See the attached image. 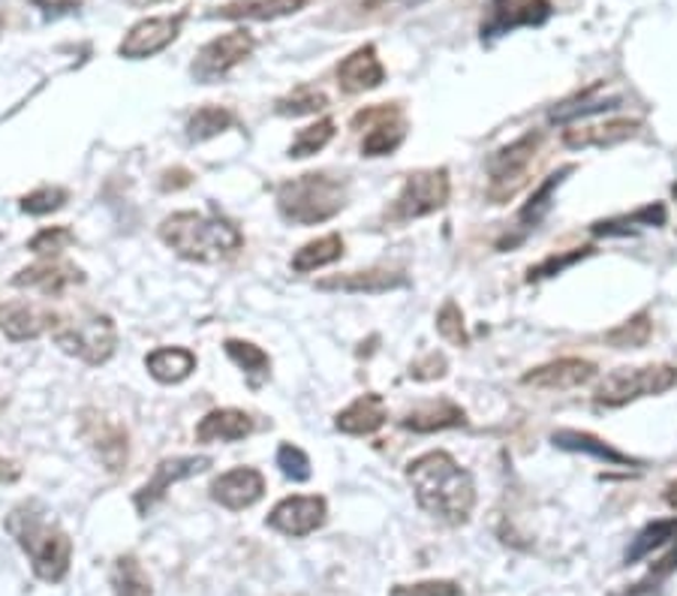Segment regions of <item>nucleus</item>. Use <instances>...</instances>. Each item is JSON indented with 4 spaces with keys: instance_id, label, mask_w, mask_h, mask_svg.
Here are the masks:
<instances>
[{
    "instance_id": "9",
    "label": "nucleus",
    "mask_w": 677,
    "mask_h": 596,
    "mask_svg": "<svg viewBox=\"0 0 677 596\" xmlns=\"http://www.w3.org/2000/svg\"><path fill=\"white\" fill-rule=\"evenodd\" d=\"M353 130H362L365 139H362V154L365 158H386V154H395L404 139H407V121H404V112L398 106H367L362 112H356L353 118Z\"/></svg>"
},
{
    "instance_id": "32",
    "label": "nucleus",
    "mask_w": 677,
    "mask_h": 596,
    "mask_svg": "<svg viewBox=\"0 0 677 596\" xmlns=\"http://www.w3.org/2000/svg\"><path fill=\"white\" fill-rule=\"evenodd\" d=\"M235 124H238V118H235L233 109H226V106H202V109L190 115L187 139L190 142H208L214 136L233 130Z\"/></svg>"
},
{
    "instance_id": "31",
    "label": "nucleus",
    "mask_w": 677,
    "mask_h": 596,
    "mask_svg": "<svg viewBox=\"0 0 677 596\" xmlns=\"http://www.w3.org/2000/svg\"><path fill=\"white\" fill-rule=\"evenodd\" d=\"M602 90V82L600 85H593V88H588L581 97H576V100L563 102V106H557V109H551V121L555 124H569V121H578V118H588V115H600V112H609V109H617L621 106V97H600Z\"/></svg>"
},
{
    "instance_id": "39",
    "label": "nucleus",
    "mask_w": 677,
    "mask_h": 596,
    "mask_svg": "<svg viewBox=\"0 0 677 596\" xmlns=\"http://www.w3.org/2000/svg\"><path fill=\"white\" fill-rule=\"evenodd\" d=\"M69 245H76V232H73V229H67V226H45V229H40V232L28 241V250L43 259H55L61 257Z\"/></svg>"
},
{
    "instance_id": "10",
    "label": "nucleus",
    "mask_w": 677,
    "mask_h": 596,
    "mask_svg": "<svg viewBox=\"0 0 677 596\" xmlns=\"http://www.w3.org/2000/svg\"><path fill=\"white\" fill-rule=\"evenodd\" d=\"M254 34H247V31H229V34H223L217 36V40H212V43L202 45L190 73H193V79L202 82V85H212V82L229 76L241 61L254 55Z\"/></svg>"
},
{
    "instance_id": "3",
    "label": "nucleus",
    "mask_w": 677,
    "mask_h": 596,
    "mask_svg": "<svg viewBox=\"0 0 677 596\" xmlns=\"http://www.w3.org/2000/svg\"><path fill=\"white\" fill-rule=\"evenodd\" d=\"M160 238L163 245L172 248L181 259L190 262H223L233 259L238 250L245 248L241 229L217 214L200 212H179L160 224Z\"/></svg>"
},
{
    "instance_id": "20",
    "label": "nucleus",
    "mask_w": 677,
    "mask_h": 596,
    "mask_svg": "<svg viewBox=\"0 0 677 596\" xmlns=\"http://www.w3.org/2000/svg\"><path fill=\"white\" fill-rule=\"evenodd\" d=\"M386 82V67L374 45H358L353 55L337 64V85L344 94H365Z\"/></svg>"
},
{
    "instance_id": "35",
    "label": "nucleus",
    "mask_w": 677,
    "mask_h": 596,
    "mask_svg": "<svg viewBox=\"0 0 677 596\" xmlns=\"http://www.w3.org/2000/svg\"><path fill=\"white\" fill-rule=\"evenodd\" d=\"M329 109V97L322 90L311 88V85H299L292 88L287 97H280L275 102V112L283 115V118H304V115H316Z\"/></svg>"
},
{
    "instance_id": "47",
    "label": "nucleus",
    "mask_w": 677,
    "mask_h": 596,
    "mask_svg": "<svg viewBox=\"0 0 677 596\" xmlns=\"http://www.w3.org/2000/svg\"><path fill=\"white\" fill-rule=\"evenodd\" d=\"M677 570V545L675 549H671V552L666 554V557H663V561L656 563L654 566V575L656 578H663V575H671Z\"/></svg>"
},
{
    "instance_id": "30",
    "label": "nucleus",
    "mask_w": 677,
    "mask_h": 596,
    "mask_svg": "<svg viewBox=\"0 0 677 596\" xmlns=\"http://www.w3.org/2000/svg\"><path fill=\"white\" fill-rule=\"evenodd\" d=\"M341 257H344V238L337 236V232H329V236L308 241L304 248L295 250V257H292L289 266H292V271H299V274H308V271L332 266V262H337Z\"/></svg>"
},
{
    "instance_id": "23",
    "label": "nucleus",
    "mask_w": 677,
    "mask_h": 596,
    "mask_svg": "<svg viewBox=\"0 0 677 596\" xmlns=\"http://www.w3.org/2000/svg\"><path fill=\"white\" fill-rule=\"evenodd\" d=\"M638 130H642V121L614 118V121H602V124H584L563 130V145L572 148V151H581V148H611L633 139Z\"/></svg>"
},
{
    "instance_id": "14",
    "label": "nucleus",
    "mask_w": 677,
    "mask_h": 596,
    "mask_svg": "<svg viewBox=\"0 0 677 596\" xmlns=\"http://www.w3.org/2000/svg\"><path fill=\"white\" fill-rule=\"evenodd\" d=\"M82 437L88 440V446L100 458L106 470L121 473L127 467L130 443H127V431H123L121 422L103 416L97 410H85L82 413Z\"/></svg>"
},
{
    "instance_id": "44",
    "label": "nucleus",
    "mask_w": 677,
    "mask_h": 596,
    "mask_svg": "<svg viewBox=\"0 0 677 596\" xmlns=\"http://www.w3.org/2000/svg\"><path fill=\"white\" fill-rule=\"evenodd\" d=\"M590 253H593V248H576L563 253V257H548L545 262H539L536 269H530V281L555 278V274H560V271L569 269V266H576V262H581V259L590 257Z\"/></svg>"
},
{
    "instance_id": "1",
    "label": "nucleus",
    "mask_w": 677,
    "mask_h": 596,
    "mask_svg": "<svg viewBox=\"0 0 677 596\" xmlns=\"http://www.w3.org/2000/svg\"><path fill=\"white\" fill-rule=\"evenodd\" d=\"M407 483H410L416 503L428 516L440 518L445 524H466L476 507V483L470 470L443 449L425 452L407 464Z\"/></svg>"
},
{
    "instance_id": "42",
    "label": "nucleus",
    "mask_w": 677,
    "mask_h": 596,
    "mask_svg": "<svg viewBox=\"0 0 677 596\" xmlns=\"http://www.w3.org/2000/svg\"><path fill=\"white\" fill-rule=\"evenodd\" d=\"M278 467L287 479H292V483H308L313 473L311 458H308L299 446H292V443H283L278 449Z\"/></svg>"
},
{
    "instance_id": "22",
    "label": "nucleus",
    "mask_w": 677,
    "mask_h": 596,
    "mask_svg": "<svg viewBox=\"0 0 677 596\" xmlns=\"http://www.w3.org/2000/svg\"><path fill=\"white\" fill-rule=\"evenodd\" d=\"M57 316L43 307L28 302H3L0 304V332L10 340H36L43 332L55 326Z\"/></svg>"
},
{
    "instance_id": "38",
    "label": "nucleus",
    "mask_w": 677,
    "mask_h": 596,
    "mask_svg": "<svg viewBox=\"0 0 677 596\" xmlns=\"http://www.w3.org/2000/svg\"><path fill=\"white\" fill-rule=\"evenodd\" d=\"M332 139H334V121L332 118H322L316 124L304 127V130L295 133V139L289 142V158L292 160L313 158V154H320L322 148L329 145Z\"/></svg>"
},
{
    "instance_id": "49",
    "label": "nucleus",
    "mask_w": 677,
    "mask_h": 596,
    "mask_svg": "<svg viewBox=\"0 0 677 596\" xmlns=\"http://www.w3.org/2000/svg\"><path fill=\"white\" fill-rule=\"evenodd\" d=\"M666 503H668V507H671V509H677V483H671V485H668V488H666Z\"/></svg>"
},
{
    "instance_id": "46",
    "label": "nucleus",
    "mask_w": 677,
    "mask_h": 596,
    "mask_svg": "<svg viewBox=\"0 0 677 596\" xmlns=\"http://www.w3.org/2000/svg\"><path fill=\"white\" fill-rule=\"evenodd\" d=\"M422 0H362L365 10H395V7H416Z\"/></svg>"
},
{
    "instance_id": "33",
    "label": "nucleus",
    "mask_w": 677,
    "mask_h": 596,
    "mask_svg": "<svg viewBox=\"0 0 677 596\" xmlns=\"http://www.w3.org/2000/svg\"><path fill=\"white\" fill-rule=\"evenodd\" d=\"M572 170H576V166H563V170L555 172V175H548V178L536 187V193L530 196V203L524 205L522 212H518V226H524V229H534V226L542 224L545 214L551 212V199H555L557 187L563 184V178H567Z\"/></svg>"
},
{
    "instance_id": "19",
    "label": "nucleus",
    "mask_w": 677,
    "mask_h": 596,
    "mask_svg": "<svg viewBox=\"0 0 677 596\" xmlns=\"http://www.w3.org/2000/svg\"><path fill=\"white\" fill-rule=\"evenodd\" d=\"M407 274L404 271L389 269H367V271H350V274H332L325 281L316 283V290L322 293H346V295H383L391 290L407 286Z\"/></svg>"
},
{
    "instance_id": "18",
    "label": "nucleus",
    "mask_w": 677,
    "mask_h": 596,
    "mask_svg": "<svg viewBox=\"0 0 677 596\" xmlns=\"http://www.w3.org/2000/svg\"><path fill=\"white\" fill-rule=\"evenodd\" d=\"M597 377V365L588 359H557L548 365H539L530 373H524L522 383L542 389V392H569L581 389Z\"/></svg>"
},
{
    "instance_id": "12",
    "label": "nucleus",
    "mask_w": 677,
    "mask_h": 596,
    "mask_svg": "<svg viewBox=\"0 0 677 596\" xmlns=\"http://www.w3.org/2000/svg\"><path fill=\"white\" fill-rule=\"evenodd\" d=\"M212 458L208 455H181V458H163V462L154 467V476L139 488L133 495L136 512L139 516H148L151 509L166 497V491L175 483H184L190 476H200L212 467Z\"/></svg>"
},
{
    "instance_id": "40",
    "label": "nucleus",
    "mask_w": 677,
    "mask_h": 596,
    "mask_svg": "<svg viewBox=\"0 0 677 596\" xmlns=\"http://www.w3.org/2000/svg\"><path fill=\"white\" fill-rule=\"evenodd\" d=\"M69 193L64 187H40V191L22 196V212L34 214V217H45V214L61 212L67 205Z\"/></svg>"
},
{
    "instance_id": "25",
    "label": "nucleus",
    "mask_w": 677,
    "mask_h": 596,
    "mask_svg": "<svg viewBox=\"0 0 677 596\" xmlns=\"http://www.w3.org/2000/svg\"><path fill=\"white\" fill-rule=\"evenodd\" d=\"M400 425L407 427V431H416V434H433V431H445V427H464L466 413L455 401L440 398V401H431V404L410 410Z\"/></svg>"
},
{
    "instance_id": "43",
    "label": "nucleus",
    "mask_w": 677,
    "mask_h": 596,
    "mask_svg": "<svg viewBox=\"0 0 677 596\" xmlns=\"http://www.w3.org/2000/svg\"><path fill=\"white\" fill-rule=\"evenodd\" d=\"M389 596H464V590L449 578H431V582H416V585H395Z\"/></svg>"
},
{
    "instance_id": "4",
    "label": "nucleus",
    "mask_w": 677,
    "mask_h": 596,
    "mask_svg": "<svg viewBox=\"0 0 677 596\" xmlns=\"http://www.w3.org/2000/svg\"><path fill=\"white\" fill-rule=\"evenodd\" d=\"M346 187L325 172H308L278 187V212L287 224L316 226L344 212Z\"/></svg>"
},
{
    "instance_id": "13",
    "label": "nucleus",
    "mask_w": 677,
    "mask_h": 596,
    "mask_svg": "<svg viewBox=\"0 0 677 596\" xmlns=\"http://www.w3.org/2000/svg\"><path fill=\"white\" fill-rule=\"evenodd\" d=\"M329 518V507H325V497L316 495H292L283 497L278 507L268 512V528L278 530L283 537L301 540V537H311L325 524Z\"/></svg>"
},
{
    "instance_id": "34",
    "label": "nucleus",
    "mask_w": 677,
    "mask_h": 596,
    "mask_svg": "<svg viewBox=\"0 0 677 596\" xmlns=\"http://www.w3.org/2000/svg\"><path fill=\"white\" fill-rule=\"evenodd\" d=\"M111 587H115V596H151V578L142 570V563L136 557H118L115 561V570H111Z\"/></svg>"
},
{
    "instance_id": "7",
    "label": "nucleus",
    "mask_w": 677,
    "mask_h": 596,
    "mask_svg": "<svg viewBox=\"0 0 677 596\" xmlns=\"http://www.w3.org/2000/svg\"><path fill=\"white\" fill-rule=\"evenodd\" d=\"M542 145V133H524L509 145H503L488 158V199L494 205H503L515 199L522 191L534 166L536 151Z\"/></svg>"
},
{
    "instance_id": "41",
    "label": "nucleus",
    "mask_w": 677,
    "mask_h": 596,
    "mask_svg": "<svg viewBox=\"0 0 677 596\" xmlns=\"http://www.w3.org/2000/svg\"><path fill=\"white\" fill-rule=\"evenodd\" d=\"M437 332L443 335L449 344H455V347H466V328H464V314H461V307H458L452 299L440 307V314H437Z\"/></svg>"
},
{
    "instance_id": "36",
    "label": "nucleus",
    "mask_w": 677,
    "mask_h": 596,
    "mask_svg": "<svg viewBox=\"0 0 677 596\" xmlns=\"http://www.w3.org/2000/svg\"><path fill=\"white\" fill-rule=\"evenodd\" d=\"M671 540H677V516L647 524V528L635 537L633 545H630V552H626V563L642 561V557H647V554L654 552V549H659V545H666V542H671Z\"/></svg>"
},
{
    "instance_id": "5",
    "label": "nucleus",
    "mask_w": 677,
    "mask_h": 596,
    "mask_svg": "<svg viewBox=\"0 0 677 596\" xmlns=\"http://www.w3.org/2000/svg\"><path fill=\"white\" fill-rule=\"evenodd\" d=\"M55 344L67 356H76L85 365H106L118 349V328L106 314H82L73 319H55L52 326Z\"/></svg>"
},
{
    "instance_id": "29",
    "label": "nucleus",
    "mask_w": 677,
    "mask_h": 596,
    "mask_svg": "<svg viewBox=\"0 0 677 596\" xmlns=\"http://www.w3.org/2000/svg\"><path fill=\"white\" fill-rule=\"evenodd\" d=\"M223 349H226V356L245 371L247 383H250V389H259V386L266 383L268 373H271V359H268V353L262 347H256V344H250V340H238V338H229L226 344H223Z\"/></svg>"
},
{
    "instance_id": "24",
    "label": "nucleus",
    "mask_w": 677,
    "mask_h": 596,
    "mask_svg": "<svg viewBox=\"0 0 677 596\" xmlns=\"http://www.w3.org/2000/svg\"><path fill=\"white\" fill-rule=\"evenodd\" d=\"M254 419L245 410L235 407H223V410H212L208 416H202L196 425V440L200 443H238L254 434Z\"/></svg>"
},
{
    "instance_id": "45",
    "label": "nucleus",
    "mask_w": 677,
    "mask_h": 596,
    "mask_svg": "<svg viewBox=\"0 0 677 596\" xmlns=\"http://www.w3.org/2000/svg\"><path fill=\"white\" fill-rule=\"evenodd\" d=\"M410 377H416V380H437V377H445V359L443 356H437V353H431L425 361L412 365Z\"/></svg>"
},
{
    "instance_id": "28",
    "label": "nucleus",
    "mask_w": 677,
    "mask_h": 596,
    "mask_svg": "<svg viewBox=\"0 0 677 596\" xmlns=\"http://www.w3.org/2000/svg\"><path fill=\"white\" fill-rule=\"evenodd\" d=\"M555 446L567 452H581V455H593L605 464H633V458L626 452L614 449L605 440L593 437L588 431H555Z\"/></svg>"
},
{
    "instance_id": "8",
    "label": "nucleus",
    "mask_w": 677,
    "mask_h": 596,
    "mask_svg": "<svg viewBox=\"0 0 677 596\" xmlns=\"http://www.w3.org/2000/svg\"><path fill=\"white\" fill-rule=\"evenodd\" d=\"M452 196V181H449V172L440 166V170H419L412 172L410 178L404 181L398 199L391 203V220L395 224H410V220H419V217H431L440 208H445Z\"/></svg>"
},
{
    "instance_id": "11",
    "label": "nucleus",
    "mask_w": 677,
    "mask_h": 596,
    "mask_svg": "<svg viewBox=\"0 0 677 596\" xmlns=\"http://www.w3.org/2000/svg\"><path fill=\"white\" fill-rule=\"evenodd\" d=\"M184 19H187V12H179V15H151V19L136 22L121 40V45H118V55L127 57V61H142V57L160 55L163 48H169L179 40Z\"/></svg>"
},
{
    "instance_id": "2",
    "label": "nucleus",
    "mask_w": 677,
    "mask_h": 596,
    "mask_svg": "<svg viewBox=\"0 0 677 596\" xmlns=\"http://www.w3.org/2000/svg\"><path fill=\"white\" fill-rule=\"evenodd\" d=\"M7 533L19 542L40 582H64L73 563V540L40 503H22L7 516Z\"/></svg>"
},
{
    "instance_id": "6",
    "label": "nucleus",
    "mask_w": 677,
    "mask_h": 596,
    "mask_svg": "<svg viewBox=\"0 0 677 596\" xmlns=\"http://www.w3.org/2000/svg\"><path fill=\"white\" fill-rule=\"evenodd\" d=\"M677 386L675 365H644V368H617L609 373L600 386L593 401L600 407H626L642 398L666 394Z\"/></svg>"
},
{
    "instance_id": "17",
    "label": "nucleus",
    "mask_w": 677,
    "mask_h": 596,
    "mask_svg": "<svg viewBox=\"0 0 677 596\" xmlns=\"http://www.w3.org/2000/svg\"><path fill=\"white\" fill-rule=\"evenodd\" d=\"M551 15L548 0H491L488 19L482 22V36H503L515 28L542 24Z\"/></svg>"
},
{
    "instance_id": "37",
    "label": "nucleus",
    "mask_w": 677,
    "mask_h": 596,
    "mask_svg": "<svg viewBox=\"0 0 677 596\" xmlns=\"http://www.w3.org/2000/svg\"><path fill=\"white\" fill-rule=\"evenodd\" d=\"M654 338V323L647 314H635L633 319H626L617 328L605 332V344L614 349H642L647 347V340Z\"/></svg>"
},
{
    "instance_id": "26",
    "label": "nucleus",
    "mask_w": 677,
    "mask_h": 596,
    "mask_svg": "<svg viewBox=\"0 0 677 596\" xmlns=\"http://www.w3.org/2000/svg\"><path fill=\"white\" fill-rule=\"evenodd\" d=\"M144 368H148V373L154 377L157 383L175 386L184 383L190 373L196 371V356L184 347H160L144 359Z\"/></svg>"
},
{
    "instance_id": "21",
    "label": "nucleus",
    "mask_w": 677,
    "mask_h": 596,
    "mask_svg": "<svg viewBox=\"0 0 677 596\" xmlns=\"http://www.w3.org/2000/svg\"><path fill=\"white\" fill-rule=\"evenodd\" d=\"M386 422H389V407L383 401V394L367 392L358 394L353 404L337 413L334 427H337L341 434H350V437H370V434H377Z\"/></svg>"
},
{
    "instance_id": "48",
    "label": "nucleus",
    "mask_w": 677,
    "mask_h": 596,
    "mask_svg": "<svg viewBox=\"0 0 677 596\" xmlns=\"http://www.w3.org/2000/svg\"><path fill=\"white\" fill-rule=\"evenodd\" d=\"M19 467H15V464L10 462V458H3V455H0V485H10V483H15V479H19Z\"/></svg>"
},
{
    "instance_id": "16",
    "label": "nucleus",
    "mask_w": 677,
    "mask_h": 596,
    "mask_svg": "<svg viewBox=\"0 0 677 596\" xmlns=\"http://www.w3.org/2000/svg\"><path fill=\"white\" fill-rule=\"evenodd\" d=\"M266 495V476L254 467H235L221 473L212 483V500L229 512H241L259 503Z\"/></svg>"
},
{
    "instance_id": "15",
    "label": "nucleus",
    "mask_w": 677,
    "mask_h": 596,
    "mask_svg": "<svg viewBox=\"0 0 677 596\" xmlns=\"http://www.w3.org/2000/svg\"><path fill=\"white\" fill-rule=\"evenodd\" d=\"M85 283V271L67 262V259H43L31 269H22L12 278L15 290H36V293L49 295V299H61V295Z\"/></svg>"
},
{
    "instance_id": "27",
    "label": "nucleus",
    "mask_w": 677,
    "mask_h": 596,
    "mask_svg": "<svg viewBox=\"0 0 677 596\" xmlns=\"http://www.w3.org/2000/svg\"><path fill=\"white\" fill-rule=\"evenodd\" d=\"M308 0H238V3H226L217 10L221 19H250V22H271V19H283L292 12L304 10Z\"/></svg>"
}]
</instances>
